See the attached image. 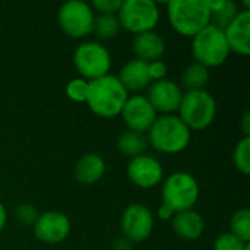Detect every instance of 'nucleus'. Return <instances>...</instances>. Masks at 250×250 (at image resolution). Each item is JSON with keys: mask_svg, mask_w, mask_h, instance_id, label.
<instances>
[{"mask_svg": "<svg viewBox=\"0 0 250 250\" xmlns=\"http://www.w3.org/2000/svg\"><path fill=\"white\" fill-rule=\"evenodd\" d=\"M129 92L122 85L116 75H105L103 78L89 81V91L86 104L94 114L103 119H113L120 116Z\"/></svg>", "mask_w": 250, "mask_h": 250, "instance_id": "nucleus-1", "label": "nucleus"}, {"mask_svg": "<svg viewBox=\"0 0 250 250\" xmlns=\"http://www.w3.org/2000/svg\"><path fill=\"white\" fill-rule=\"evenodd\" d=\"M148 144L161 154H180L185 151L192 138L190 129L177 114L157 116L155 122L146 132Z\"/></svg>", "mask_w": 250, "mask_h": 250, "instance_id": "nucleus-2", "label": "nucleus"}, {"mask_svg": "<svg viewBox=\"0 0 250 250\" xmlns=\"http://www.w3.org/2000/svg\"><path fill=\"white\" fill-rule=\"evenodd\" d=\"M167 15L171 28L190 38L208 26L211 19L208 0H171L167 3Z\"/></svg>", "mask_w": 250, "mask_h": 250, "instance_id": "nucleus-3", "label": "nucleus"}, {"mask_svg": "<svg viewBox=\"0 0 250 250\" xmlns=\"http://www.w3.org/2000/svg\"><path fill=\"white\" fill-rule=\"evenodd\" d=\"M179 117L192 130H204L212 125L217 116L215 98L207 91H188L179 107Z\"/></svg>", "mask_w": 250, "mask_h": 250, "instance_id": "nucleus-4", "label": "nucleus"}, {"mask_svg": "<svg viewBox=\"0 0 250 250\" xmlns=\"http://www.w3.org/2000/svg\"><path fill=\"white\" fill-rule=\"evenodd\" d=\"M192 54L196 60L195 63L207 69L218 67L226 63L230 56V48L224 31L214 25L205 26L192 38Z\"/></svg>", "mask_w": 250, "mask_h": 250, "instance_id": "nucleus-5", "label": "nucleus"}, {"mask_svg": "<svg viewBox=\"0 0 250 250\" xmlns=\"http://www.w3.org/2000/svg\"><path fill=\"white\" fill-rule=\"evenodd\" d=\"M161 198L174 212L193 209L199 199L198 180L188 171H174L164 180Z\"/></svg>", "mask_w": 250, "mask_h": 250, "instance_id": "nucleus-6", "label": "nucleus"}, {"mask_svg": "<svg viewBox=\"0 0 250 250\" xmlns=\"http://www.w3.org/2000/svg\"><path fill=\"white\" fill-rule=\"evenodd\" d=\"M73 66L86 81H94L110 73L111 54L105 45L98 41L81 42L73 51Z\"/></svg>", "mask_w": 250, "mask_h": 250, "instance_id": "nucleus-7", "label": "nucleus"}, {"mask_svg": "<svg viewBox=\"0 0 250 250\" xmlns=\"http://www.w3.org/2000/svg\"><path fill=\"white\" fill-rule=\"evenodd\" d=\"M120 28L133 35L154 31L160 22V9L152 0H123L117 12Z\"/></svg>", "mask_w": 250, "mask_h": 250, "instance_id": "nucleus-8", "label": "nucleus"}, {"mask_svg": "<svg viewBox=\"0 0 250 250\" xmlns=\"http://www.w3.org/2000/svg\"><path fill=\"white\" fill-rule=\"evenodd\" d=\"M95 12L89 3L82 0L64 1L57 12L59 26L70 38H83L92 34Z\"/></svg>", "mask_w": 250, "mask_h": 250, "instance_id": "nucleus-9", "label": "nucleus"}, {"mask_svg": "<svg viewBox=\"0 0 250 250\" xmlns=\"http://www.w3.org/2000/svg\"><path fill=\"white\" fill-rule=\"evenodd\" d=\"M154 214L144 204H130L120 218L122 233L132 243L146 240L154 231Z\"/></svg>", "mask_w": 250, "mask_h": 250, "instance_id": "nucleus-10", "label": "nucleus"}, {"mask_svg": "<svg viewBox=\"0 0 250 250\" xmlns=\"http://www.w3.org/2000/svg\"><path fill=\"white\" fill-rule=\"evenodd\" d=\"M72 226L70 220L66 214L60 211H45L40 214L38 220L35 221L32 231L37 240L48 245H57L67 239L70 234Z\"/></svg>", "mask_w": 250, "mask_h": 250, "instance_id": "nucleus-11", "label": "nucleus"}, {"mask_svg": "<svg viewBox=\"0 0 250 250\" xmlns=\"http://www.w3.org/2000/svg\"><path fill=\"white\" fill-rule=\"evenodd\" d=\"M120 116L129 130L146 133L157 119V111L145 95L135 94L127 97Z\"/></svg>", "mask_w": 250, "mask_h": 250, "instance_id": "nucleus-12", "label": "nucleus"}, {"mask_svg": "<svg viewBox=\"0 0 250 250\" xmlns=\"http://www.w3.org/2000/svg\"><path fill=\"white\" fill-rule=\"evenodd\" d=\"M129 180L141 188V189H152L155 188L164 176V170L161 163L148 154L138 155L135 158H130L126 168Z\"/></svg>", "mask_w": 250, "mask_h": 250, "instance_id": "nucleus-13", "label": "nucleus"}, {"mask_svg": "<svg viewBox=\"0 0 250 250\" xmlns=\"http://www.w3.org/2000/svg\"><path fill=\"white\" fill-rule=\"evenodd\" d=\"M145 97L157 113L174 114V111H177L180 107L183 89L177 82L171 79H163L151 82L148 86V94Z\"/></svg>", "mask_w": 250, "mask_h": 250, "instance_id": "nucleus-14", "label": "nucleus"}, {"mask_svg": "<svg viewBox=\"0 0 250 250\" xmlns=\"http://www.w3.org/2000/svg\"><path fill=\"white\" fill-rule=\"evenodd\" d=\"M230 53L248 56L250 53V10H240L234 21L224 29Z\"/></svg>", "mask_w": 250, "mask_h": 250, "instance_id": "nucleus-15", "label": "nucleus"}, {"mask_svg": "<svg viewBox=\"0 0 250 250\" xmlns=\"http://www.w3.org/2000/svg\"><path fill=\"white\" fill-rule=\"evenodd\" d=\"M132 50L136 59L151 63L155 60H161L166 51V41L164 38L155 31H146L133 35L132 40Z\"/></svg>", "mask_w": 250, "mask_h": 250, "instance_id": "nucleus-16", "label": "nucleus"}, {"mask_svg": "<svg viewBox=\"0 0 250 250\" xmlns=\"http://www.w3.org/2000/svg\"><path fill=\"white\" fill-rule=\"evenodd\" d=\"M119 81L122 82V85L126 88V91H142L145 88L149 86L151 79L148 75V63L142 62L139 59H132L129 62H126L122 69L119 70L117 75Z\"/></svg>", "mask_w": 250, "mask_h": 250, "instance_id": "nucleus-17", "label": "nucleus"}, {"mask_svg": "<svg viewBox=\"0 0 250 250\" xmlns=\"http://www.w3.org/2000/svg\"><path fill=\"white\" fill-rule=\"evenodd\" d=\"M171 227L180 239L198 240L205 231V220L199 212L193 209L180 211L174 214L171 220Z\"/></svg>", "mask_w": 250, "mask_h": 250, "instance_id": "nucleus-18", "label": "nucleus"}, {"mask_svg": "<svg viewBox=\"0 0 250 250\" xmlns=\"http://www.w3.org/2000/svg\"><path fill=\"white\" fill-rule=\"evenodd\" d=\"M104 174L105 161L103 160V157L94 152L82 155L73 167V177L81 185H94L100 182Z\"/></svg>", "mask_w": 250, "mask_h": 250, "instance_id": "nucleus-19", "label": "nucleus"}, {"mask_svg": "<svg viewBox=\"0 0 250 250\" xmlns=\"http://www.w3.org/2000/svg\"><path fill=\"white\" fill-rule=\"evenodd\" d=\"M208 4L211 12L209 25H214L223 31L234 21L240 12V7L233 0H208Z\"/></svg>", "mask_w": 250, "mask_h": 250, "instance_id": "nucleus-20", "label": "nucleus"}, {"mask_svg": "<svg viewBox=\"0 0 250 250\" xmlns=\"http://www.w3.org/2000/svg\"><path fill=\"white\" fill-rule=\"evenodd\" d=\"M148 139L145 133L141 132H135V130H125L117 136L116 141V146L117 149L123 154L127 155L130 158H135L138 155L145 154L146 148H148Z\"/></svg>", "mask_w": 250, "mask_h": 250, "instance_id": "nucleus-21", "label": "nucleus"}, {"mask_svg": "<svg viewBox=\"0 0 250 250\" xmlns=\"http://www.w3.org/2000/svg\"><path fill=\"white\" fill-rule=\"evenodd\" d=\"M209 81V70L199 64L192 63L185 67L180 76V88H185L188 91H201L205 89L207 83Z\"/></svg>", "mask_w": 250, "mask_h": 250, "instance_id": "nucleus-22", "label": "nucleus"}, {"mask_svg": "<svg viewBox=\"0 0 250 250\" xmlns=\"http://www.w3.org/2000/svg\"><path fill=\"white\" fill-rule=\"evenodd\" d=\"M120 31L117 15H95L92 32L98 40H111Z\"/></svg>", "mask_w": 250, "mask_h": 250, "instance_id": "nucleus-23", "label": "nucleus"}, {"mask_svg": "<svg viewBox=\"0 0 250 250\" xmlns=\"http://www.w3.org/2000/svg\"><path fill=\"white\" fill-rule=\"evenodd\" d=\"M230 233L245 243L250 242V211L249 208L237 209L230 218Z\"/></svg>", "mask_w": 250, "mask_h": 250, "instance_id": "nucleus-24", "label": "nucleus"}, {"mask_svg": "<svg viewBox=\"0 0 250 250\" xmlns=\"http://www.w3.org/2000/svg\"><path fill=\"white\" fill-rule=\"evenodd\" d=\"M233 164L240 173H250V136H243L236 144L233 151Z\"/></svg>", "mask_w": 250, "mask_h": 250, "instance_id": "nucleus-25", "label": "nucleus"}, {"mask_svg": "<svg viewBox=\"0 0 250 250\" xmlns=\"http://www.w3.org/2000/svg\"><path fill=\"white\" fill-rule=\"evenodd\" d=\"M89 91V81L83 78H73L66 85V95L75 103H86Z\"/></svg>", "mask_w": 250, "mask_h": 250, "instance_id": "nucleus-26", "label": "nucleus"}, {"mask_svg": "<svg viewBox=\"0 0 250 250\" xmlns=\"http://www.w3.org/2000/svg\"><path fill=\"white\" fill-rule=\"evenodd\" d=\"M38 217H40V212H38L37 207L32 204L25 202V204H19L15 208V218L19 221V224H22L25 227H34Z\"/></svg>", "mask_w": 250, "mask_h": 250, "instance_id": "nucleus-27", "label": "nucleus"}, {"mask_svg": "<svg viewBox=\"0 0 250 250\" xmlns=\"http://www.w3.org/2000/svg\"><path fill=\"white\" fill-rule=\"evenodd\" d=\"M249 243L242 242L231 233H223L220 234L214 242V250H245Z\"/></svg>", "mask_w": 250, "mask_h": 250, "instance_id": "nucleus-28", "label": "nucleus"}, {"mask_svg": "<svg viewBox=\"0 0 250 250\" xmlns=\"http://www.w3.org/2000/svg\"><path fill=\"white\" fill-rule=\"evenodd\" d=\"M123 0H94L91 7L98 15H117Z\"/></svg>", "mask_w": 250, "mask_h": 250, "instance_id": "nucleus-29", "label": "nucleus"}, {"mask_svg": "<svg viewBox=\"0 0 250 250\" xmlns=\"http://www.w3.org/2000/svg\"><path fill=\"white\" fill-rule=\"evenodd\" d=\"M167 73H168V66H167L166 62L155 60V62L148 63V75H149L151 82L167 79Z\"/></svg>", "mask_w": 250, "mask_h": 250, "instance_id": "nucleus-30", "label": "nucleus"}, {"mask_svg": "<svg viewBox=\"0 0 250 250\" xmlns=\"http://www.w3.org/2000/svg\"><path fill=\"white\" fill-rule=\"evenodd\" d=\"M174 214H176V212H174L168 205H166V204H161V207H160L158 211H157V217H158L160 220H163V221L173 220Z\"/></svg>", "mask_w": 250, "mask_h": 250, "instance_id": "nucleus-31", "label": "nucleus"}, {"mask_svg": "<svg viewBox=\"0 0 250 250\" xmlns=\"http://www.w3.org/2000/svg\"><path fill=\"white\" fill-rule=\"evenodd\" d=\"M113 250H133V243L129 239H126L125 236H120L119 239L114 240Z\"/></svg>", "mask_w": 250, "mask_h": 250, "instance_id": "nucleus-32", "label": "nucleus"}, {"mask_svg": "<svg viewBox=\"0 0 250 250\" xmlns=\"http://www.w3.org/2000/svg\"><path fill=\"white\" fill-rule=\"evenodd\" d=\"M242 130L243 136H250V113L246 111L242 117Z\"/></svg>", "mask_w": 250, "mask_h": 250, "instance_id": "nucleus-33", "label": "nucleus"}, {"mask_svg": "<svg viewBox=\"0 0 250 250\" xmlns=\"http://www.w3.org/2000/svg\"><path fill=\"white\" fill-rule=\"evenodd\" d=\"M6 223H7V212H6L4 205H3V204H1V201H0V233L4 230Z\"/></svg>", "mask_w": 250, "mask_h": 250, "instance_id": "nucleus-34", "label": "nucleus"}, {"mask_svg": "<svg viewBox=\"0 0 250 250\" xmlns=\"http://www.w3.org/2000/svg\"><path fill=\"white\" fill-rule=\"evenodd\" d=\"M245 250H250V243L246 246V248H245Z\"/></svg>", "mask_w": 250, "mask_h": 250, "instance_id": "nucleus-35", "label": "nucleus"}]
</instances>
